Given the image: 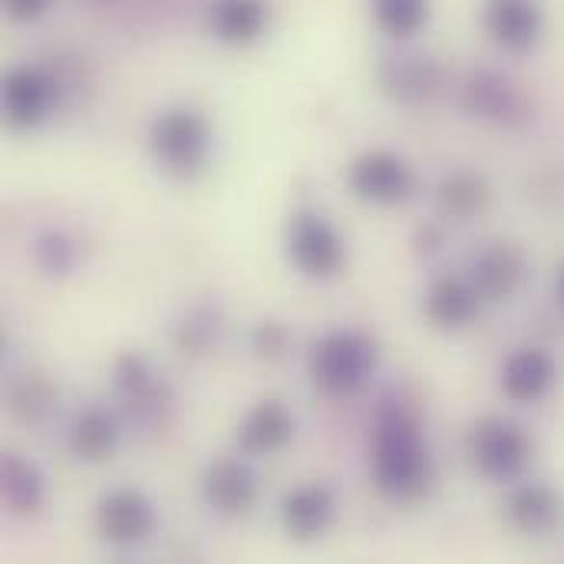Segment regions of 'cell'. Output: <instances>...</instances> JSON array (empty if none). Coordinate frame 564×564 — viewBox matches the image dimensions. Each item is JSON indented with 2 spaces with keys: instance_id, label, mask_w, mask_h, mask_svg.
Segmentation results:
<instances>
[{
  "instance_id": "obj_1",
  "label": "cell",
  "mask_w": 564,
  "mask_h": 564,
  "mask_svg": "<svg viewBox=\"0 0 564 564\" xmlns=\"http://www.w3.org/2000/svg\"><path fill=\"white\" fill-rule=\"evenodd\" d=\"M373 482L383 499L397 506H416L430 496L436 469L423 440L420 420L400 400H383L373 423Z\"/></svg>"
},
{
  "instance_id": "obj_2",
  "label": "cell",
  "mask_w": 564,
  "mask_h": 564,
  "mask_svg": "<svg viewBox=\"0 0 564 564\" xmlns=\"http://www.w3.org/2000/svg\"><path fill=\"white\" fill-rule=\"evenodd\" d=\"M380 347L364 330H330L324 334L307 357V373L314 390L324 397H354L377 373Z\"/></svg>"
},
{
  "instance_id": "obj_3",
  "label": "cell",
  "mask_w": 564,
  "mask_h": 564,
  "mask_svg": "<svg viewBox=\"0 0 564 564\" xmlns=\"http://www.w3.org/2000/svg\"><path fill=\"white\" fill-rule=\"evenodd\" d=\"M212 126L198 109H162L149 126V155L172 178H195L212 159Z\"/></svg>"
},
{
  "instance_id": "obj_4",
  "label": "cell",
  "mask_w": 564,
  "mask_h": 564,
  "mask_svg": "<svg viewBox=\"0 0 564 564\" xmlns=\"http://www.w3.org/2000/svg\"><path fill=\"white\" fill-rule=\"evenodd\" d=\"M112 397L119 413L142 430H162L175 406L169 380L142 354H119L112 364Z\"/></svg>"
},
{
  "instance_id": "obj_5",
  "label": "cell",
  "mask_w": 564,
  "mask_h": 564,
  "mask_svg": "<svg viewBox=\"0 0 564 564\" xmlns=\"http://www.w3.org/2000/svg\"><path fill=\"white\" fill-rule=\"evenodd\" d=\"M284 251L297 274L311 281H334L347 268L344 235L317 212H297L284 231Z\"/></svg>"
},
{
  "instance_id": "obj_6",
  "label": "cell",
  "mask_w": 564,
  "mask_h": 564,
  "mask_svg": "<svg viewBox=\"0 0 564 564\" xmlns=\"http://www.w3.org/2000/svg\"><path fill=\"white\" fill-rule=\"evenodd\" d=\"M532 440L522 426L489 416L482 423H476L473 436H469V456L479 476H486L489 482H516L525 466L532 463Z\"/></svg>"
},
{
  "instance_id": "obj_7",
  "label": "cell",
  "mask_w": 564,
  "mask_h": 564,
  "mask_svg": "<svg viewBox=\"0 0 564 564\" xmlns=\"http://www.w3.org/2000/svg\"><path fill=\"white\" fill-rule=\"evenodd\" d=\"M347 185L360 202L390 208V205H403L413 195L416 175L403 155L387 152V149H370L350 162Z\"/></svg>"
},
{
  "instance_id": "obj_8",
  "label": "cell",
  "mask_w": 564,
  "mask_h": 564,
  "mask_svg": "<svg viewBox=\"0 0 564 564\" xmlns=\"http://www.w3.org/2000/svg\"><path fill=\"white\" fill-rule=\"evenodd\" d=\"M96 529L116 549L142 545L155 532V506L139 489H112L96 506Z\"/></svg>"
},
{
  "instance_id": "obj_9",
  "label": "cell",
  "mask_w": 564,
  "mask_h": 564,
  "mask_svg": "<svg viewBox=\"0 0 564 564\" xmlns=\"http://www.w3.org/2000/svg\"><path fill=\"white\" fill-rule=\"evenodd\" d=\"M56 109V83L36 66H13L3 76V119L10 129H36Z\"/></svg>"
},
{
  "instance_id": "obj_10",
  "label": "cell",
  "mask_w": 564,
  "mask_h": 564,
  "mask_svg": "<svg viewBox=\"0 0 564 564\" xmlns=\"http://www.w3.org/2000/svg\"><path fill=\"white\" fill-rule=\"evenodd\" d=\"M482 26L506 53H532L545 33V10L539 0H486Z\"/></svg>"
},
{
  "instance_id": "obj_11",
  "label": "cell",
  "mask_w": 564,
  "mask_h": 564,
  "mask_svg": "<svg viewBox=\"0 0 564 564\" xmlns=\"http://www.w3.org/2000/svg\"><path fill=\"white\" fill-rule=\"evenodd\" d=\"M463 106L466 112L496 122V126H522L532 116V106L525 93L502 73L479 69L463 86Z\"/></svg>"
},
{
  "instance_id": "obj_12",
  "label": "cell",
  "mask_w": 564,
  "mask_h": 564,
  "mask_svg": "<svg viewBox=\"0 0 564 564\" xmlns=\"http://www.w3.org/2000/svg\"><path fill=\"white\" fill-rule=\"evenodd\" d=\"M294 433H297L294 413L281 400L271 397V400L254 403L245 413V420L238 423V433H235V446L248 459H264V456H278L281 449H288Z\"/></svg>"
},
{
  "instance_id": "obj_13",
  "label": "cell",
  "mask_w": 564,
  "mask_h": 564,
  "mask_svg": "<svg viewBox=\"0 0 564 564\" xmlns=\"http://www.w3.org/2000/svg\"><path fill=\"white\" fill-rule=\"evenodd\" d=\"M202 499L212 512L225 519L248 516L258 502V476L251 473L245 459H235V456L215 459L208 463L202 476Z\"/></svg>"
},
{
  "instance_id": "obj_14",
  "label": "cell",
  "mask_w": 564,
  "mask_h": 564,
  "mask_svg": "<svg viewBox=\"0 0 564 564\" xmlns=\"http://www.w3.org/2000/svg\"><path fill=\"white\" fill-rule=\"evenodd\" d=\"M377 79H380V89L387 96H393L397 102L420 106V102H426L436 93V86H440V66L426 53L397 50V53H383L380 56Z\"/></svg>"
},
{
  "instance_id": "obj_15",
  "label": "cell",
  "mask_w": 564,
  "mask_h": 564,
  "mask_svg": "<svg viewBox=\"0 0 564 564\" xmlns=\"http://www.w3.org/2000/svg\"><path fill=\"white\" fill-rule=\"evenodd\" d=\"M334 516H337V499L321 482L297 486L281 502V525L294 542L321 539L334 525Z\"/></svg>"
},
{
  "instance_id": "obj_16",
  "label": "cell",
  "mask_w": 564,
  "mask_h": 564,
  "mask_svg": "<svg viewBox=\"0 0 564 564\" xmlns=\"http://www.w3.org/2000/svg\"><path fill=\"white\" fill-rule=\"evenodd\" d=\"M558 380V364L542 347H522L502 364V393L512 403H539L552 393Z\"/></svg>"
},
{
  "instance_id": "obj_17",
  "label": "cell",
  "mask_w": 564,
  "mask_h": 564,
  "mask_svg": "<svg viewBox=\"0 0 564 564\" xmlns=\"http://www.w3.org/2000/svg\"><path fill=\"white\" fill-rule=\"evenodd\" d=\"M466 278L482 294V301H509L525 278V254L516 245L496 241L473 258Z\"/></svg>"
},
{
  "instance_id": "obj_18",
  "label": "cell",
  "mask_w": 564,
  "mask_h": 564,
  "mask_svg": "<svg viewBox=\"0 0 564 564\" xmlns=\"http://www.w3.org/2000/svg\"><path fill=\"white\" fill-rule=\"evenodd\" d=\"M482 304L486 301L473 288L469 278H436L430 284V291H426L423 311H426L433 327H440V330H463V327L476 324Z\"/></svg>"
},
{
  "instance_id": "obj_19",
  "label": "cell",
  "mask_w": 564,
  "mask_h": 564,
  "mask_svg": "<svg viewBox=\"0 0 564 564\" xmlns=\"http://www.w3.org/2000/svg\"><path fill=\"white\" fill-rule=\"evenodd\" d=\"M119 440H122L119 416L109 413V410H102V406H93V410H86V413H79L73 420L69 436H66V446H69V453L79 463L99 466V463H106V459L116 456Z\"/></svg>"
},
{
  "instance_id": "obj_20",
  "label": "cell",
  "mask_w": 564,
  "mask_h": 564,
  "mask_svg": "<svg viewBox=\"0 0 564 564\" xmlns=\"http://www.w3.org/2000/svg\"><path fill=\"white\" fill-rule=\"evenodd\" d=\"M506 516L522 535H549L562 522V496L545 482H522L512 489Z\"/></svg>"
},
{
  "instance_id": "obj_21",
  "label": "cell",
  "mask_w": 564,
  "mask_h": 564,
  "mask_svg": "<svg viewBox=\"0 0 564 564\" xmlns=\"http://www.w3.org/2000/svg\"><path fill=\"white\" fill-rule=\"evenodd\" d=\"M208 23L215 40L228 46H248L261 40L268 30V3L264 0H212Z\"/></svg>"
},
{
  "instance_id": "obj_22",
  "label": "cell",
  "mask_w": 564,
  "mask_h": 564,
  "mask_svg": "<svg viewBox=\"0 0 564 564\" xmlns=\"http://www.w3.org/2000/svg\"><path fill=\"white\" fill-rule=\"evenodd\" d=\"M0 496L13 516H33L46 502V479L23 456L7 453L0 463Z\"/></svg>"
},
{
  "instance_id": "obj_23",
  "label": "cell",
  "mask_w": 564,
  "mask_h": 564,
  "mask_svg": "<svg viewBox=\"0 0 564 564\" xmlns=\"http://www.w3.org/2000/svg\"><path fill=\"white\" fill-rule=\"evenodd\" d=\"M489 205V185L473 172H456L440 185V212L456 221L476 218Z\"/></svg>"
},
{
  "instance_id": "obj_24",
  "label": "cell",
  "mask_w": 564,
  "mask_h": 564,
  "mask_svg": "<svg viewBox=\"0 0 564 564\" xmlns=\"http://www.w3.org/2000/svg\"><path fill=\"white\" fill-rule=\"evenodd\" d=\"M370 13L387 36L410 40L426 26L430 0H370Z\"/></svg>"
},
{
  "instance_id": "obj_25",
  "label": "cell",
  "mask_w": 564,
  "mask_h": 564,
  "mask_svg": "<svg viewBox=\"0 0 564 564\" xmlns=\"http://www.w3.org/2000/svg\"><path fill=\"white\" fill-rule=\"evenodd\" d=\"M56 400H59L56 387L50 380L36 377V373L33 377L26 373L20 383L10 387V410H13V416H20L23 423H33V426L46 423L56 413Z\"/></svg>"
},
{
  "instance_id": "obj_26",
  "label": "cell",
  "mask_w": 564,
  "mask_h": 564,
  "mask_svg": "<svg viewBox=\"0 0 564 564\" xmlns=\"http://www.w3.org/2000/svg\"><path fill=\"white\" fill-rule=\"evenodd\" d=\"M221 337V317L212 307H195L175 327V344L182 354H208Z\"/></svg>"
},
{
  "instance_id": "obj_27",
  "label": "cell",
  "mask_w": 564,
  "mask_h": 564,
  "mask_svg": "<svg viewBox=\"0 0 564 564\" xmlns=\"http://www.w3.org/2000/svg\"><path fill=\"white\" fill-rule=\"evenodd\" d=\"M79 248L63 231H46L33 241V261L43 274H69L76 268Z\"/></svg>"
},
{
  "instance_id": "obj_28",
  "label": "cell",
  "mask_w": 564,
  "mask_h": 564,
  "mask_svg": "<svg viewBox=\"0 0 564 564\" xmlns=\"http://www.w3.org/2000/svg\"><path fill=\"white\" fill-rule=\"evenodd\" d=\"M254 350H258V357H264V360H278L284 350H288V327L281 324V321H264V324H258V330H254Z\"/></svg>"
},
{
  "instance_id": "obj_29",
  "label": "cell",
  "mask_w": 564,
  "mask_h": 564,
  "mask_svg": "<svg viewBox=\"0 0 564 564\" xmlns=\"http://www.w3.org/2000/svg\"><path fill=\"white\" fill-rule=\"evenodd\" d=\"M46 7H50V0H3L7 17L17 20V23H33V20H40V17L46 13Z\"/></svg>"
},
{
  "instance_id": "obj_30",
  "label": "cell",
  "mask_w": 564,
  "mask_h": 564,
  "mask_svg": "<svg viewBox=\"0 0 564 564\" xmlns=\"http://www.w3.org/2000/svg\"><path fill=\"white\" fill-rule=\"evenodd\" d=\"M555 294H558V301H562L564 307V264L562 271H558V278H555Z\"/></svg>"
}]
</instances>
